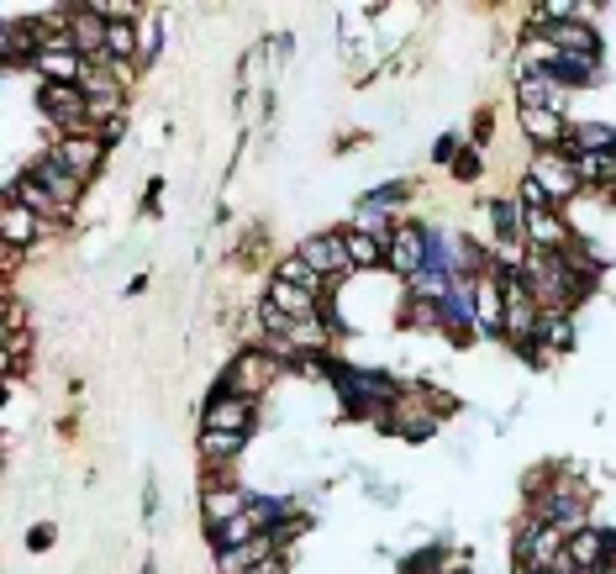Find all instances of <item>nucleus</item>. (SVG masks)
<instances>
[{"label": "nucleus", "mask_w": 616, "mask_h": 574, "mask_svg": "<svg viewBox=\"0 0 616 574\" xmlns=\"http://www.w3.org/2000/svg\"><path fill=\"white\" fill-rule=\"evenodd\" d=\"M143 516H147V522H158V485H153V480L143 485Z\"/></svg>", "instance_id": "nucleus-38"}, {"label": "nucleus", "mask_w": 616, "mask_h": 574, "mask_svg": "<svg viewBox=\"0 0 616 574\" xmlns=\"http://www.w3.org/2000/svg\"><path fill=\"white\" fill-rule=\"evenodd\" d=\"M343 238H348L353 270H375V264H384V242L380 238H369V232H358V227H343Z\"/></svg>", "instance_id": "nucleus-30"}, {"label": "nucleus", "mask_w": 616, "mask_h": 574, "mask_svg": "<svg viewBox=\"0 0 616 574\" xmlns=\"http://www.w3.org/2000/svg\"><path fill=\"white\" fill-rule=\"evenodd\" d=\"M274 279H285V285H300V290H311V296H327V279L300 253H285L280 264H274Z\"/></svg>", "instance_id": "nucleus-26"}, {"label": "nucleus", "mask_w": 616, "mask_h": 574, "mask_svg": "<svg viewBox=\"0 0 616 574\" xmlns=\"http://www.w3.org/2000/svg\"><path fill=\"white\" fill-rule=\"evenodd\" d=\"M43 232H54V227H43V216L32 212V206H22L16 195H0V242L5 248H27Z\"/></svg>", "instance_id": "nucleus-16"}, {"label": "nucleus", "mask_w": 616, "mask_h": 574, "mask_svg": "<svg viewBox=\"0 0 616 574\" xmlns=\"http://www.w3.org/2000/svg\"><path fill=\"white\" fill-rule=\"evenodd\" d=\"M37 85H80L85 80V69H90V59L69 43V32H59V37H48L43 43V53H37Z\"/></svg>", "instance_id": "nucleus-7"}, {"label": "nucleus", "mask_w": 616, "mask_h": 574, "mask_svg": "<svg viewBox=\"0 0 616 574\" xmlns=\"http://www.w3.org/2000/svg\"><path fill=\"white\" fill-rule=\"evenodd\" d=\"M158 48H164V16L147 5L143 16H138V63H153Z\"/></svg>", "instance_id": "nucleus-29"}, {"label": "nucleus", "mask_w": 616, "mask_h": 574, "mask_svg": "<svg viewBox=\"0 0 616 574\" xmlns=\"http://www.w3.org/2000/svg\"><path fill=\"white\" fill-rule=\"evenodd\" d=\"M528 516L548 522V527H558L569 538V533L590 527V490L580 480H548V490L528 506Z\"/></svg>", "instance_id": "nucleus-2"}, {"label": "nucleus", "mask_w": 616, "mask_h": 574, "mask_svg": "<svg viewBox=\"0 0 616 574\" xmlns=\"http://www.w3.org/2000/svg\"><path fill=\"white\" fill-rule=\"evenodd\" d=\"M438 322H442V333L453 337V343H470V337H479V322H474V285H470V279H459V285L442 296Z\"/></svg>", "instance_id": "nucleus-15"}, {"label": "nucleus", "mask_w": 616, "mask_h": 574, "mask_svg": "<svg viewBox=\"0 0 616 574\" xmlns=\"http://www.w3.org/2000/svg\"><path fill=\"white\" fill-rule=\"evenodd\" d=\"M532 37H543L554 53H569V59H601V37L590 27V16H574V22H554V27L532 32Z\"/></svg>", "instance_id": "nucleus-14"}, {"label": "nucleus", "mask_w": 616, "mask_h": 574, "mask_svg": "<svg viewBox=\"0 0 616 574\" xmlns=\"http://www.w3.org/2000/svg\"><path fill=\"white\" fill-rule=\"evenodd\" d=\"M259 533H264L259 516L242 512V516H233V522H222V527H211V548H242V543H253Z\"/></svg>", "instance_id": "nucleus-27"}, {"label": "nucleus", "mask_w": 616, "mask_h": 574, "mask_svg": "<svg viewBox=\"0 0 616 574\" xmlns=\"http://www.w3.org/2000/svg\"><path fill=\"white\" fill-rule=\"evenodd\" d=\"M54 538H59V533H54V522H43V527H32V533H27V548H32V553H43V548H54Z\"/></svg>", "instance_id": "nucleus-36"}, {"label": "nucleus", "mask_w": 616, "mask_h": 574, "mask_svg": "<svg viewBox=\"0 0 616 574\" xmlns=\"http://www.w3.org/2000/svg\"><path fill=\"white\" fill-rule=\"evenodd\" d=\"M574 164L580 184H601V190H616V153H564Z\"/></svg>", "instance_id": "nucleus-25"}, {"label": "nucleus", "mask_w": 616, "mask_h": 574, "mask_svg": "<svg viewBox=\"0 0 616 574\" xmlns=\"http://www.w3.org/2000/svg\"><path fill=\"white\" fill-rule=\"evenodd\" d=\"M537 574H554V570H537Z\"/></svg>", "instance_id": "nucleus-40"}, {"label": "nucleus", "mask_w": 616, "mask_h": 574, "mask_svg": "<svg viewBox=\"0 0 616 574\" xmlns=\"http://www.w3.org/2000/svg\"><path fill=\"white\" fill-rule=\"evenodd\" d=\"M285 374V363L274 359L269 348H242V354H233V363L216 374V385H211V395H248V400H259V395H269V385ZM205 395V400H211Z\"/></svg>", "instance_id": "nucleus-1"}, {"label": "nucleus", "mask_w": 616, "mask_h": 574, "mask_svg": "<svg viewBox=\"0 0 616 574\" xmlns=\"http://www.w3.org/2000/svg\"><path fill=\"white\" fill-rule=\"evenodd\" d=\"M574 242V227L564 222V212L554 206H528V248L537 253H564Z\"/></svg>", "instance_id": "nucleus-17"}, {"label": "nucleus", "mask_w": 616, "mask_h": 574, "mask_svg": "<svg viewBox=\"0 0 616 574\" xmlns=\"http://www.w3.org/2000/svg\"><path fill=\"white\" fill-rule=\"evenodd\" d=\"M0 327H5V333H32V327H27V306L16 301V296H5V316H0Z\"/></svg>", "instance_id": "nucleus-34"}, {"label": "nucleus", "mask_w": 616, "mask_h": 574, "mask_svg": "<svg viewBox=\"0 0 616 574\" xmlns=\"http://www.w3.org/2000/svg\"><path fill=\"white\" fill-rule=\"evenodd\" d=\"M54 158H59L69 175H80L85 184L100 180V169H106V153H111V143L100 137V132H80V137H54Z\"/></svg>", "instance_id": "nucleus-8"}, {"label": "nucleus", "mask_w": 616, "mask_h": 574, "mask_svg": "<svg viewBox=\"0 0 616 574\" xmlns=\"http://www.w3.org/2000/svg\"><path fill=\"white\" fill-rule=\"evenodd\" d=\"M612 548H616V533L595 527V522L564 538V553H569V564H574V570H585V574H606V564H612Z\"/></svg>", "instance_id": "nucleus-11"}, {"label": "nucleus", "mask_w": 616, "mask_h": 574, "mask_svg": "<svg viewBox=\"0 0 616 574\" xmlns=\"http://www.w3.org/2000/svg\"><path fill=\"white\" fill-rule=\"evenodd\" d=\"M564 85L554 74H522L517 80V106H537V111H564Z\"/></svg>", "instance_id": "nucleus-22"}, {"label": "nucleus", "mask_w": 616, "mask_h": 574, "mask_svg": "<svg viewBox=\"0 0 616 574\" xmlns=\"http://www.w3.org/2000/svg\"><path fill=\"white\" fill-rule=\"evenodd\" d=\"M353 227H358V232H369V238H380L384 253H390V238L401 232V222H395V216H390V212H375V206H364V201L353 206Z\"/></svg>", "instance_id": "nucleus-28"}, {"label": "nucleus", "mask_w": 616, "mask_h": 574, "mask_svg": "<svg viewBox=\"0 0 616 574\" xmlns=\"http://www.w3.org/2000/svg\"><path fill=\"white\" fill-rule=\"evenodd\" d=\"M248 454V432H201V464L205 475H227Z\"/></svg>", "instance_id": "nucleus-21"}, {"label": "nucleus", "mask_w": 616, "mask_h": 574, "mask_svg": "<svg viewBox=\"0 0 616 574\" xmlns=\"http://www.w3.org/2000/svg\"><path fill=\"white\" fill-rule=\"evenodd\" d=\"M517 121H522V132H528L532 148H564L569 132H574L564 111H537V106H517Z\"/></svg>", "instance_id": "nucleus-19"}, {"label": "nucleus", "mask_w": 616, "mask_h": 574, "mask_svg": "<svg viewBox=\"0 0 616 574\" xmlns=\"http://www.w3.org/2000/svg\"><path fill=\"white\" fill-rule=\"evenodd\" d=\"M32 343H37V333H5V374H16L27 363Z\"/></svg>", "instance_id": "nucleus-32"}, {"label": "nucleus", "mask_w": 616, "mask_h": 574, "mask_svg": "<svg viewBox=\"0 0 616 574\" xmlns=\"http://www.w3.org/2000/svg\"><path fill=\"white\" fill-rule=\"evenodd\" d=\"M138 574H158V564H153V559H147V564H143V570H138Z\"/></svg>", "instance_id": "nucleus-39"}, {"label": "nucleus", "mask_w": 616, "mask_h": 574, "mask_svg": "<svg viewBox=\"0 0 616 574\" xmlns=\"http://www.w3.org/2000/svg\"><path fill=\"white\" fill-rule=\"evenodd\" d=\"M474 322H479V337L485 343H506V279L490 264L485 274H474Z\"/></svg>", "instance_id": "nucleus-6"}, {"label": "nucleus", "mask_w": 616, "mask_h": 574, "mask_svg": "<svg viewBox=\"0 0 616 574\" xmlns=\"http://www.w3.org/2000/svg\"><path fill=\"white\" fill-rule=\"evenodd\" d=\"M528 175L543 184V195H548V206H569L574 195H580V175H574V164L564 158V148H537L528 164Z\"/></svg>", "instance_id": "nucleus-5"}, {"label": "nucleus", "mask_w": 616, "mask_h": 574, "mask_svg": "<svg viewBox=\"0 0 616 574\" xmlns=\"http://www.w3.org/2000/svg\"><path fill=\"white\" fill-rule=\"evenodd\" d=\"M564 153H616V121H580Z\"/></svg>", "instance_id": "nucleus-24"}, {"label": "nucleus", "mask_w": 616, "mask_h": 574, "mask_svg": "<svg viewBox=\"0 0 616 574\" xmlns=\"http://www.w3.org/2000/svg\"><path fill=\"white\" fill-rule=\"evenodd\" d=\"M384 270L401 274V279H411V274L427 270V232H422V227H411V222H401V232L390 238V253H384Z\"/></svg>", "instance_id": "nucleus-18"}, {"label": "nucleus", "mask_w": 616, "mask_h": 574, "mask_svg": "<svg viewBox=\"0 0 616 574\" xmlns=\"http://www.w3.org/2000/svg\"><path fill=\"white\" fill-rule=\"evenodd\" d=\"M43 27L32 22V16H5L0 22V59H5V69H22V63H37V53H43Z\"/></svg>", "instance_id": "nucleus-13"}, {"label": "nucleus", "mask_w": 616, "mask_h": 574, "mask_svg": "<svg viewBox=\"0 0 616 574\" xmlns=\"http://www.w3.org/2000/svg\"><path fill=\"white\" fill-rule=\"evenodd\" d=\"M0 195H16V201H22V206H32V212L43 216V227H54V232H63V227L74 222V212L63 206V201L54 195V190H48V184H37V180H32L27 169H22V175H11Z\"/></svg>", "instance_id": "nucleus-9"}, {"label": "nucleus", "mask_w": 616, "mask_h": 574, "mask_svg": "<svg viewBox=\"0 0 616 574\" xmlns=\"http://www.w3.org/2000/svg\"><path fill=\"white\" fill-rule=\"evenodd\" d=\"M248 501H253V490H242V485L227 480V475H211V480L201 485L205 533H211V527H222V522H233V516H242V512H248Z\"/></svg>", "instance_id": "nucleus-10"}, {"label": "nucleus", "mask_w": 616, "mask_h": 574, "mask_svg": "<svg viewBox=\"0 0 616 574\" xmlns=\"http://www.w3.org/2000/svg\"><path fill=\"white\" fill-rule=\"evenodd\" d=\"M248 574H291V553H274V559H264L259 570H248Z\"/></svg>", "instance_id": "nucleus-37"}, {"label": "nucleus", "mask_w": 616, "mask_h": 574, "mask_svg": "<svg viewBox=\"0 0 616 574\" xmlns=\"http://www.w3.org/2000/svg\"><path fill=\"white\" fill-rule=\"evenodd\" d=\"M295 253H300V259H306L311 270L322 274L327 290L348 285L353 274H358V270H353V253H348V238H343V227H337V232H311V238L300 242Z\"/></svg>", "instance_id": "nucleus-4"}, {"label": "nucleus", "mask_w": 616, "mask_h": 574, "mask_svg": "<svg viewBox=\"0 0 616 574\" xmlns=\"http://www.w3.org/2000/svg\"><path fill=\"white\" fill-rule=\"evenodd\" d=\"M453 180H479V153H474V148L459 153V164H453Z\"/></svg>", "instance_id": "nucleus-35"}, {"label": "nucleus", "mask_w": 616, "mask_h": 574, "mask_svg": "<svg viewBox=\"0 0 616 574\" xmlns=\"http://www.w3.org/2000/svg\"><path fill=\"white\" fill-rule=\"evenodd\" d=\"M464 148H470V137H464V132H442V137H438V148H433V158L453 169V164H459V153H464Z\"/></svg>", "instance_id": "nucleus-33"}, {"label": "nucleus", "mask_w": 616, "mask_h": 574, "mask_svg": "<svg viewBox=\"0 0 616 574\" xmlns=\"http://www.w3.org/2000/svg\"><path fill=\"white\" fill-rule=\"evenodd\" d=\"M27 175H32L37 184H48V190L59 195V201L69 206V212H74V201L85 195V180H80V175H69V169H63V164L54 158V153H37V158L27 164Z\"/></svg>", "instance_id": "nucleus-20"}, {"label": "nucleus", "mask_w": 616, "mask_h": 574, "mask_svg": "<svg viewBox=\"0 0 616 574\" xmlns=\"http://www.w3.org/2000/svg\"><path fill=\"white\" fill-rule=\"evenodd\" d=\"M37 111L54 121V137L90 132V100L80 85H37Z\"/></svg>", "instance_id": "nucleus-3"}, {"label": "nucleus", "mask_w": 616, "mask_h": 574, "mask_svg": "<svg viewBox=\"0 0 616 574\" xmlns=\"http://www.w3.org/2000/svg\"><path fill=\"white\" fill-rule=\"evenodd\" d=\"M259 422V400L248 395H211L201 411V432H253Z\"/></svg>", "instance_id": "nucleus-12"}, {"label": "nucleus", "mask_w": 616, "mask_h": 574, "mask_svg": "<svg viewBox=\"0 0 616 574\" xmlns=\"http://www.w3.org/2000/svg\"><path fill=\"white\" fill-rule=\"evenodd\" d=\"M537 348L543 354H574V311H543Z\"/></svg>", "instance_id": "nucleus-23"}, {"label": "nucleus", "mask_w": 616, "mask_h": 574, "mask_svg": "<svg viewBox=\"0 0 616 574\" xmlns=\"http://www.w3.org/2000/svg\"><path fill=\"white\" fill-rule=\"evenodd\" d=\"M401 201H411V184L406 180H390V184H375L369 195H364V206H375V212H395Z\"/></svg>", "instance_id": "nucleus-31"}]
</instances>
